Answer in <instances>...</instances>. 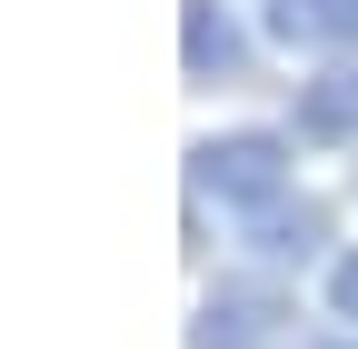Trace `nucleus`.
<instances>
[{
    "mask_svg": "<svg viewBox=\"0 0 358 349\" xmlns=\"http://www.w3.org/2000/svg\"><path fill=\"white\" fill-rule=\"evenodd\" d=\"M189 190L199 200H229V210H259L289 190V140L279 130H229V140H199L189 150Z\"/></svg>",
    "mask_w": 358,
    "mask_h": 349,
    "instance_id": "1",
    "label": "nucleus"
},
{
    "mask_svg": "<svg viewBox=\"0 0 358 349\" xmlns=\"http://www.w3.org/2000/svg\"><path fill=\"white\" fill-rule=\"evenodd\" d=\"M279 320H289V299L268 280H219L189 320V349H279Z\"/></svg>",
    "mask_w": 358,
    "mask_h": 349,
    "instance_id": "2",
    "label": "nucleus"
},
{
    "mask_svg": "<svg viewBox=\"0 0 358 349\" xmlns=\"http://www.w3.org/2000/svg\"><path fill=\"white\" fill-rule=\"evenodd\" d=\"M319 240H329V210H319V200H289V190H279V200L249 210V249H268V259H308Z\"/></svg>",
    "mask_w": 358,
    "mask_h": 349,
    "instance_id": "3",
    "label": "nucleus"
},
{
    "mask_svg": "<svg viewBox=\"0 0 358 349\" xmlns=\"http://www.w3.org/2000/svg\"><path fill=\"white\" fill-rule=\"evenodd\" d=\"M268 30L289 50H348L358 40V0H268Z\"/></svg>",
    "mask_w": 358,
    "mask_h": 349,
    "instance_id": "4",
    "label": "nucleus"
},
{
    "mask_svg": "<svg viewBox=\"0 0 358 349\" xmlns=\"http://www.w3.org/2000/svg\"><path fill=\"white\" fill-rule=\"evenodd\" d=\"M179 60H189V80H219V70H239V30L219 0H179Z\"/></svg>",
    "mask_w": 358,
    "mask_h": 349,
    "instance_id": "5",
    "label": "nucleus"
},
{
    "mask_svg": "<svg viewBox=\"0 0 358 349\" xmlns=\"http://www.w3.org/2000/svg\"><path fill=\"white\" fill-rule=\"evenodd\" d=\"M299 140H358V60L299 90Z\"/></svg>",
    "mask_w": 358,
    "mask_h": 349,
    "instance_id": "6",
    "label": "nucleus"
},
{
    "mask_svg": "<svg viewBox=\"0 0 358 349\" xmlns=\"http://www.w3.org/2000/svg\"><path fill=\"white\" fill-rule=\"evenodd\" d=\"M329 310L358 320V259H338V270H329Z\"/></svg>",
    "mask_w": 358,
    "mask_h": 349,
    "instance_id": "7",
    "label": "nucleus"
},
{
    "mask_svg": "<svg viewBox=\"0 0 358 349\" xmlns=\"http://www.w3.org/2000/svg\"><path fill=\"white\" fill-rule=\"evenodd\" d=\"M338 349H348V339H338Z\"/></svg>",
    "mask_w": 358,
    "mask_h": 349,
    "instance_id": "8",
    "label": "nucleus"
}]
</instances>
